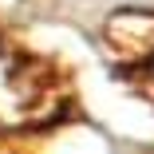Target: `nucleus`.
Returning <instances> with one entry per match:
<instances>
[{"mask_svg":"<svg viewBox=\"0 0 154 154\" xmlns=\"http://www.w3.org/2000/svg\"><path fill=\"white\" fill-rule=\"evenodd\" d=\"M0 154H8V150H0Z\"/></svg>","mask_w":154,"mask_h":154,"instance_id":"1","label":"nucleus"}]
</instances>
